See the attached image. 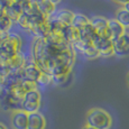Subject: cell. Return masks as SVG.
I'll return each instance as SVG.
<instances>
[{
  "mask_svg": "<svg viewBox=\"0 0 129 129\" xmlns=\"http://www.w3.org/2000/svg\"><path fill=\"white\" fill-rule=\"evenodd\" d=\"M30 57L39 70L54 76H69L75 53L63 35L48 34L45 38H35Z\"/></svg>",
  "mask_w": 129,
  "mask_h": 129,
  "instance_id": "obj_1",
  "label": "cell"
},
{
  "mask_svg": "<svg viewBox=\"0 0 129 129\" xmlns=\"http://www.w3.org/2000/svg\"><path fill=\"white\" fill-rule=\"evenodd\" d=\"M112 125L111 116L106 110L93 108L86 113V126L94 129H110Z\"/></svg>",
  "mask_w": 129,
  "mask_h": 129,
  "instance_id": "obj_2",
  "label": "cell"
},
{
  "mask_svg": "<svg viewBox=\"0 0 129 129\" xmlns=\"http://www.w3.org/2000/svg\"><path fill=\"white\" fill-rule=\"evenodd\" d=\"M21 38L18 34L8 33L7 36L0 42V56L11 59L20 52Z\"/></svg>",
  "mask_w": 129,
  "mask_h": 129,
  "instance_id": "obj_3",
  "label": "cell"
},
{
  "mask_svg": "<svg viewBox=\"0 0 129 129\" xmlns=\"http://www.w3.org/2000/svg\"><path fill=\"white\" fill-rule=\"evenodd\" d=\"M39 107H41V92L38 89L25 93L20 103L21 110L27 113H33L38 111Z\"/></svg>",
  "mask_w": 129,
  "mask_h": 129,
  "instance_id": "obj_4",
  "label": "cell"
},
{
  "mask_svg": "<svg viewBox=\"0 0 129 129\" xmlns=\"http://www.w3.org/2000/svg\"><path fill=\"white\" fill-rule=\"evenodd\" d=\"M90 25L96 31L98 36L111 41V33L108 28V19L101 16H94L90 19Z\"/></svg>",
  "mask_w": 129,
  "mask_h": 129,
  "instance_id": "obj_5",
  "label": "cell"
},
{
  "mask_svg": "<svg viewBox=\"0 0 129 129\" xmlns=\"http://www.w3.org/2000/svg\"><path fill=\"white\" fill-rule=\"evenodd\" d=\"M92 45L95 47V49L98 51L100 56L109 57V56L115 55V53H113V43L110 39H106L98 36L92 42Z\"/></svg>",
  "mask_w": 129,
  "mask_h": 129,
  "instance_id": "obj_6",
  "label": "cell"
},
{
  "mask_svg": "<svg viewBox=\"0 0 129 129\" xmlns=\"http://www.w3.org/2000/svg\"><path fill=\"white\" fill-rule=\"evenodd\" d=\"M113 43V53L117 56H126L129 54V33L125 31L118 38H116Z\"/></svg>",
  "mask_w": 129,
  "mask_h": 129,
  "instance_id": "obj_7",
  "label": "cell"
},
{
  "mask_svg": "<svg viewBox=\"0 0 129 129\" xmlns=\"http://www.w3.org/2000/svg\"><path fill=\"white\" fill-rule=\"evenodd\" d=\"M21 72H23L24 79H27V80H30V81L36 82L42 71L39 70V68L36 65V63L33 61V58L30 57V59L26 58V61H25V65H24Z\"/></svg>",
  "mask_w": 129,
  "mask_h": 129,
  "instance_id": "obj_8",
  "label": "cell"
},
{
  "mask_svg": "<svg viewBox=\"0 0 129 129\" xmlns=\"http://www.w3.org/2000/svg\"><path fill=\"white\" fill-rule=\"evenodd\" d=\"M28 122V113L21 109L12 111L11 115V126L14 129H27Z\"/></svg>",
  "mask_w": 129,
  "mask_h": 129,
  "instance_id": "obj_9",
  "label": "cell"
},
{
  "mask_svg": "<svg viewBox=\"0 0 129 129\" xmlns=\"http://www.w3.org/2000/svg\"><path fill=\"white\" fill-rule=\"evenodd\" d=\"M46 120L42 113L33 112L28 113V122H27V129H45Z\"/></svg>",
  "mask_w": 129,
  "mask_h": 129,
  "instance_id": "obj_10",
  "label": "cell"
},
{
  "mask_svg": "<svg viewBox=\"0 0 129 129\" xmlns=\"http://www.w3.org/2000/svg\"><path fill=\"white\" fill-rule=\"evenodd\" d=\"M73 16H74V12L68 10V9H59V10L54 12V15L52 17H49V18L55 19L56 21L61 23L64 26H69L72 23Z\"/></svg>",
  "mask_w": 129,
  "mask_h": 129,
  "instance_id": "obj_11",
  "label": "cell"
},
{
  "mask_svg": "<svg viewBox=\"0 0 129 129\" xmlns=\"http://www.w3.org/2000/svg\"><path fill=\"white\" fill-rule=\"evenodd\" d=\"M63 37L66 39L68 43H70L71 45L80 39V30L76 28H74L73 26L69 25V26L64 27V30H63Z\"/></svg>",
  "mask_w": 129,
  "mask_h": 129,
  "instance_id": "obj_12",
  "label": "cell"
},
{
  "mask_svg": "<svg viewBox=\"0 0 129 129\" xmlns=\"http://www.w3.org/2000/svg\"><path fill=\"white\" fill-rule=\"evenodd\" d=\"M4 14L14 23V21H17V19L19 18V16L23 14V10H21V8H20L18 2L12 1L10 4V6L4 10Z\"/></svg>",
  "mask_w": 129,
  "mask_h": 129,
  "instance_id": "obj_13",
  "label": "cell"
},
{
  "mask_svg": "<svg viewBox=\"0 0 129 129\" xmlns=\"http://www.w3.org/2000/svg\"><path fill=\"white\" fill-rule=\"evenodd\" d=\"M108 28L111 33V41H115L116 38H118L121 34L125 33V27H122L120 24L116 20L115 18L108 19Z\"/></svg>",
  "mask_w": 129,
  "mask_h": 129,
  "instance_id": "obj_14",
  "label": "cell"
},
{
  "mask_svg": "<svg viewBox=\"0 0 129 129\" xmlns=\"http://www.w3.org/2000/svg\"><path fill=\"white\" fill-rule=\"evenodd\" d=\"M96 37H98V34L93 29V27L90 25V23L86 25V26H84L82 29H80V39H82L84 42L92 43Z\"/></svg>",
  "mask_w": 129,
  "mask_h": 129,
  "instance_id": "obj_15",
  "label": "cell"
},
{
  "mask_svg": "<svg viewBox=\"0 0 129 129\" xmlns=\"http://www.w3.org/2000/svg\"><path fill=\"white\" fill-rule=\"evenodd\" d=\"M38 6V10L43 16H45L46 18H49L54 15V12L56 11V6H54L53 4H51L47 0H44L42 2H37Z\"/></svg>",
  "mask_w": 129,
  "mask_h": 129,
  "instance_id": "obj_16",
  "label": "cell"
},
{
  "mask_svg": "<svg viewBox=\"0 0 129 129\" xmlns=\"http://www.w3.org/2000/svg\"><path fill=\"white\" fill-rule=\"evenodd\" d=\"M89 23H90V19L83 14H74L73 19H72L71 26H73L74 28L76 29H82L84 26H86Z\"/></svg>",
  "mask_w": 129,
  "mask_h": 129,
  "instance_id": "obj_17",
  "label": "cell"
},
{
  "mask_svg": "<svg viewBox=\"0 0 129 129\" xmlns=\"http://www.w3.org/2000/svg\"><path fill=\"white\" fill-rule=\"evenodd\" d=\"M29 31L35 36V38H45V37L49 34V29H48L47 21L44 23V24L38 25V26L33 27L31 29H29Z\"/></svg>",
  "mask_w": 129,
  "mask_h": 129,
  "instance_id": "obj_18",
  "label": "cell"
},
{
  "mask_svg": "<svg viewBox=\"0 0 129 129\" xmlns=\"http://www.w3.org/2000/svg\"><path fill=\"white\" fill-rule=\"evenodd\" d=\"M116 20L122 27H129V12L127 10H125L123 8L118 9L116 12Z\"/></svg>",
  "mask_w": 129,
  "mask_h": 129,
  "instance_id": "obj_19",
  "label": "cell"
},
{
  "mask_svg": "<svg viewBox=\"0 0 129 129\" xmlns=\"http://www.w3.org/2000/svg\"><path fill=\"white\" fill-rule=\"evenodd\" d=\"M81 55H83L85 58H88V59H93V58H96V57H99V53H98V51L95 49V47H94L92 44H90V45H88L86 46V48L83 51V53L81 54Z\"/></svg>",
  "mask_w": 129,
  "mask_h": 129,
  "instance_id": "obj_20",
  "label": "cell"
},
{
  "mask_svg": "<svg viewBox=\"0 0 129 129\" xmlns=\"http://www.w3.org/2000/svg\"><path fill=\"white\" fill-rule=\"evenodd\" d=\"M37 83V86L41 85V86H47L48 84L52 83V76L49 75L48 73H46V72H41V74H39L38 79H37L36 81Z\"/></svg>",
  "mask_w": 129,
  "mask_h": 129,
  "instance_id": "obj_21",
  "label": "cell"
},
{
  "mask_svg": "<svg viewBox=\"0 0 129 129\" xmlns=\"http://www.w3.org/2000/svg\"><path fill=\"white\" fill-rule=\"evenodd\" d=\"M16 23L18 24L21 28L27 29V30L29 29V18H28V15L24 14V12L20 15V16H19V18L17 19Z\"/></svg>",
  "mask_w": 129,
  "mask_h": 129,
  "instance_id": "obj_22",
  "label": "cell"
},
{
  "mask_svg": "<svg viewBox=\"0 0 129 129\" xmlns=\"http://www.w3.org/2000/svg\"><path fill=\"white\" fill-rule=\"evenodd\" d=\"M11 0H0V10L4 11L6 8H8L11 4Z\"/></svg>",
  "mask_w": 129,
  "mask_h": 129,
  "instance_id": "obj_23",
  "label": "cell"
},
{
  "mask_svg": "<svg viewBox=\"0 0 129 129\" xmlns=\"http://www.w3.org/2000/svg\"><path fill=\"white\" fill-rule=\"evenodd\" d=\"M47 1H49L51 4H53L54 6H57L59 2H61V0H47Z\"/></svg>",
  "mask_w": 129,
  "mask_h": 129,
  "instance_id": "obj_24",
  "label": "cell"
},
{
  "mask_svg": "<svg viewBox=\"0 0 129 129\" xmlns=\"http://www.w3.org/2000/svg\"><path fill=\"white\" fill-rule=\"evenodd\" d=\"M125 10H127L128 12H129V1H127L126 4H123V7H122Z\"/></svg>",
  "mask_w": 129,
  "mask_h": 129,
  "instance_id": "obj_25",
  "label": "cell"
},
{
  "mask_svg": "<svg viewBox=\"0 0 129 129\" xmlns=\"http://www.w3.org/2000/svg\"><path fill=\"white\" fill-rule=\"evenodd\" d=\"M115 1H117V2H119V4H126L127 1H129V0H115Z\"/></svg>",
  "mask_w": 129,
  "mask_h": 129,
  "instance_id": "obj_26",
  "label": "cell"
},
{
  "mask_svg": "<svg viewBox=\"0 0 129 129\" xmlns=\"http://www.w3.org/2000/svg\"><path fill=\"white\" fill-rule=\"evenodd\" d=\"M0 129H7V127L2 122H0Z\"/></svg>",
  "mask_w": 129,
  "mask_h": 129,
  "instance_id": "obj_27",
  "label": "cell"
},
{
  "mask_svg": "<svg viewBox=\"0 0 129 129\" xmlns=\"http://www.w3.org/2000/svg\"><path fill=\"white\" fill-rule=\"evenodd\" d=\"M83 129H94V128H92V127H89V126H85Z\"/></svg>",
  "mask_w": 129,
  "mask_h": 129,
  "instance_id": "obj_28",
  "label": "cell"
},
{
  "mask_svg": "<svg viewBox=\"0 0 129 129\" xmlns=\"http://www.w3.org/2000/svg\"><path fill=\"white\" fill-rule=\"evenodd\" d=\"M33 1H35V2H42V1H44V0H33Z\"/></svg>",
  "mask_w": 129,
  "mask_h": 129,
  "instance_id": "obj_29",
  "label": "cell"
},
{
  "mask_svg": "<svg viewBox=\"0 0 129 129\" xmlns=\"http://www.w3.org/2000/svg\"><path fill=\"white\" fill-rule=\"evenodd\" d=\"M127 80H128V84H129V74H128V78H127Z\"/></svg>",
  "mask_w": 129,
  "mask_h": 129,
  "instance_id": "obj_30",
  "label": "cell"
}]
</instances>
